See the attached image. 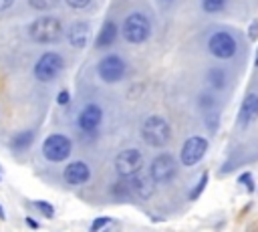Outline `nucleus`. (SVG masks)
<instances>
[{
    "mask_svg": "<svg viewBox=\"0 0 258 232\" xmlns=\"http://www.w3.org/2000/svg\"><path fill=\"white\" fill-rule=\"evenodd\" d=\"M141 137L151 147H163L171 137V127L163 117L151 115L141 125Z\"/></svg>",
    "mask_w": 258,
    "mask_h": 232,
    "instance_id": "f257e3e1",
    "label": "nucleus"
},
{
    "mask_svg": "<svg viewBox=\"0 0 258 232\" xmlns=\"http://www.w3.org/2000/svg\"><path fill=\"white\" fill-rule=\"evenodd\" d=\"M28 34L36 42H54L62 34V24L54 16H40V18L32 20Z\"/></svg>",
    "mask_w": 258,
    "mask_h": 232,
    "instance_id": "f03ea898",
    "label": "nucleus"
},
{
    "mask_svg": "<svg viewBox=\"0 0 258 232\" xmlns=\"http://www.w3.org/2000/svg\"><path fill=\"white\" fill-rule=\"evenodd\" d=\"M149 30H151L149 20H147V16L141 14V12H133V14H129V16L123 20V36H125V40L131 42V44L143 42V40L149 36Z\"/></svg>",
    "mask_w": 258,
    "mask_h": 232,
    "instance_id": "7ed1b4c3",
    "label": "nucleus"
},
{
    "mask_svg": "<svg viewBox=\"0 0 258 232\" xmlns=\"http://www.w3.org/2000/svg\"><path fill=\"white\" fill-rule=\"evenodd\" d=\"M62 67H64V61L58 52H52V50L44 52L34 65V77L42 83H48L62 71Z\"/></svg>",
    "mask_w": 258,
    "mask_h": 232,
    "instance_id": "20e7f679",
    "label": "nucleus"
},
{
    "mask_svg": "<svg viewBox=\"0 0 258 232\" xmlns=\"http://www.w3.org/2000/svg\"><path fill=\"white\" fill-rule=\"evenodd\" d=\"M42 155L48 159V161H62L71 155V139L62 133H54V135H48L42 143Z\"/></svg>",
    "mask_w": 258,
    "mask_h": 232,
    "instance_id": "39448f33",
    "label": "nucleus"
},
{
    "mask_svg": "<svg viewBox=\"0 0 258 232\" xmlns=\"http://www.w3.org/2000/svg\"><path fill=\"white\" fill-rule=\"evenodd\" d=\"M143 167V155L141 151L129 147V149H123L117 157H115V169L121 178H131L135 173H139Z\"/></svg>",
    "mask_w": 258,
    "mask_h": 232,
    "instance_id": "423d86ee",
    "label": "nucleus"
},
{
    "mask_svg": "<svg viewBox=\"0 0 258 232\" xmlns=\"http://www.w3.org/2000/svg\"><path fill=\"white\" fill-rule=\"evenodd\" d=\"M208 50L218 59H230L236 54V38L226 30H218L210 36Z\"/></svg>",
    "mask_w": 258,
    "mask_h": 232,
    "instance_id": "0eeeda50",
    "label": "nucleus"
},
{
    "mask_svg": "<svg viewBox=\"0 0 258 232\" xmlns=\"http://www.w3.org/2000/svg\"><path fill=\"white\" fill-rule=\"evenodd\" d=\"M206 151H208V139L196 135V137L185 139V143L181 145L179 159H181V163H183L185 167H191V165H196V163L206 155Z\"/></svg>",
    "mask_w": 258,
    "mask_h": 232,
    "instance_id": "6e6552de",
    "label": "nucleus"
},
{
    "mask_svg": "<svg viewBox=\"0 0 258 232\" xmlns=\"http://www.w3.org/2000/svg\"><path fill=\"white\" fill-rule=\"evenodd\" d=\"M175 169H177V165H175L173 155L161 153V155H157V157L151 161L149 176L153 178L155 184H167V182L175 176Z\"/></svg>",
    "mask_w": 258,
    "mask_h": 232,
    "instance_id": "1a4fd4ad",
    "label": "nucleus"
},
{
    "mask_svg": "<svg viewBox=\"0 0 258 232\" xmlns=\"http://www.w3.org/2000/svg\"><path fill=\"white\" fill-rule=\"evenodd\" d=\"M97 71H99V77H101L105 83H117V81H121L123 75H125V63H123L121 56L109 54V56H105V59L99 61Z\"/></svg>",
    "mask_w": 258,
    "mask_h": 232,
    "instance_id": "9d476101",
    "label": "nucleus"
},
{
    "mask_svg": "<svg viewBox=\"0 0 258 232\" xmlns=\"http://www.w3.org/2000/svg\"><path fill=\"white\" fill-rule=\"evenodd\" d=\"M101 119H103V111L101 107L97 105H87L83 107V111L79 113V127L85 131V133H95L97 127L101 125Z\"/></svg>",
    "mask_w": 258,
    "mask_h": 232,
    "instance_id": "9b49d317",
    "label": "nucleus"
},
{
    "mask_svg": "<svg viewBox=\"0 0 258 232\" xmlns=\"http://www.w3.org/2000/svg\"><path fill=\"white\" fill-rule=\"evenodd\" d=\"M62 178H64V182H67L69 186H81V184L89 182L91 169H89V165H87L85 161H73V163H69V165L64 167Z\"/></svg>",
    "mask_w": 258,
    "mask_h": 232,
    "instance_id": "f8f14e48",
    "label": "nucleus"
},
{
    "mask_svg": "<svg viewBox=\"0 0 258 232\" xmlns=\"http://www.w3.org/2000/svg\"><path fill=\"white\" fill-rule=\"evenodd\" d=\"M89 38H91V26H89L87 22H83V20L73 22L71 28L67 30V40H69V44L75 46V48L87 46Z\"/></svg>",
    "mask_w": 258,
    "mask_h": 232,
    "instance_id": "ddd939ff",
    "label": "nucleus"
},
{
    "mask_svg": "<svg viewBox=\"0 0 258 232\" xmlns=\"http://www.w3.org/2000/svg\"><path fill=\"white\" fill-rule=\"evenodd\" d=\"M129 188H131V194H135L141 200H147L153 196V178H145V176L135 173L129 180Z\"/></svg>",
    "mask_w": 258,
    "mask_h": 232,
    "instance_id": "4468645a",
    "label": "nucleus"
},
{
    "mask_svg": "<svg viewBox=\"0 0 258 232\" xmlns=\"http://www.w3.org/2000/svg\"><path fill=\"white\" fill-rule=\"evenodd\" d=\"M256 119H258V95L250 93V95L244 99L242 107H240L238 121H240V125H248V123H252V121H256Z\"/></svg>",
    "mask_w": 258,
    "mask_h": 232,
    "instance_id": "2eb2a0df",
    "label": "nucleus"
},
{
    "mask_svg": "<svg viewBox=\"0 0 258 232\" xmlns=\"http://www.w3.org/2000/svg\"><path fill=\"white\" fill-rule=\"evenodd\" d=\"M115 38H117V24L109 20V22H105V24L101 26V30H99V36H97L95 44H97L99 48H103V46H109Z\"/></svg>",
    "mask_w": 258,
    "mask_h": 232,
    "instance_id": "dca6fc26",
    "label": "nucleus"
},
{
    "mask_svg": "<svg viewBox=\"0 0 258 232\" xmlns=\"http://www.w3.org/2000/svg\"><path fill=\"white\" fill-rule=\"evenodd\" d=\"M208 83H210V87H214V89H224V85H226V75H224V71H222V69H210V71H208Z\"/></svg>",
    "mask_w": 258,
    "mask_h": 232,
    "instance_id": "f3484780",
    "label": "nucleus"
},
{
    "mask_svg": "<svg viewBox=\"0 0 258 232\" xmlns=\"http://www.w3.org/2000/svg\"><path fill=\"white\" fill-rule=\"evenodd\" d=\"M30 141H32V133H30V131H24V133H18V135L12 139V147H14V149H24V147L30 145Z\"/></svg>",
    "mask_w": 258,
    "mask_h": 232,
    "instance_id": "a211bd4d",
    "label": "nucleus"
},
{
    "mask_svg": "<svg viewBox=\"0 0 258 232\" xmlns=\"http://www.w3.org/2000/svg\"><path fill=\"white\" fill-rule=\"evenodd\" d=\"M224 6H226V0H202V8L208 14H214V12L222 10Z\"/></svg>",
    "mask_w": 258,
    "mask_h": 232,
    "instance_id": "6ab92c4d",
    "label": "nucleus"
},
{
    "mask_svg": "<svg viewBox=\"0 0 258 232\" xmlns=\"http://www.w3.org/2000/svg\"><path fill=\"white\" fill-rule=\"evenodd\" d=\"M28 2L36 10H48V8H54L58 4V0H28Z\"/></svg>",
    "mask_w": 258,
    "mask_h": 232,
    "instance_id": "aec40b11",
    "label": "nucleus"
},
{
    "mask_svg": "<svg viewBox=\"0 0 258 232\" xmlns=\"http://www.w3.org/2000/svg\"><path fill=\"white\" fill-rule=\"evenodd\" d=\"M113 194L117 196V198H127L129 194H131V188H129V184H125V182H117L115 186H113Z\"/></svg>",
    "mask_w": 258,
    "mask_h": 232,
    "instance_id": "412c9836",
    "label": "nucleus"
},
{
    "mask_svg": "<svg viewBox=\"0 0 258 232\" xmlns=\"http://www.w3.org/2000/svg\"><path fill=\"white\" fill-rule=\"evenodd\" d=\"M206 184H208V173H204L202 178H200V182H198V186L191 190V194H189V198L191 200H198L200 198V194L204 192V188H206Z\"/></svg>",
    "mask_w": 258,
    "mask_h": 232,
    "instance_id": "4be33fe9",
    "label": "nucleus"
},
{
    "mask_svg": "<svg viewBox=\"0 0 258 232\" xmlns=\"http://www.w3.org/2000/svg\"><path fill=\"white\" fill-rule=\"evenodd\" d=\"M34 206H36V208H38L46 218H52V216H54V208H52L50 204H46V202H36Z\"/></svg>",
    "mask_w": 258,
    "mask_h": 232,
    "instance_id": "5701e85b",
    "label": "nucleus"
},
{
    "mask_svg": "<svg viewBox=\"0 0 258 232\" xmlns=\"http://www.w3.org/2000/svg\"><path fill=\"white\" fill-rule=\"evenodd\" d=\"M64 2H67V6H71V8H85V6H89L91 0H64Z\"/></svg>",
    "mask_w": 258,
    "mask_h": 232,
    "instance_id": "b1692460",
    "label": "nucleus"
},
{
    "mask_svg": "<svg viewBox=\"0 0 258 232\" xmlns=\"http://www.w3.org/2000/svg\"><path fill=\"white\" fill-rule=\"evenodd\" d=\"M248 36H250L252 40H256V36H258V20H254L252 26L248 28Z\"/></svg>",
    "mask_w": 258,
    "mask_h": 232,
    "instance_id": "393cba45",
    "label": "nucleus"
},
{
    "mask_svg": "<svg viewBox=\"0 0 258 232\" xmlns=\"http://www.w3.org/2000/svg\"><path fill=\"white\" fill-rule=\"evenodd\" d=\"M212 103H214V99L210 95H202L200 97V107H212Z\"/></svg>",
    "mask_w": 258,
    "mask_h": 232,
    "instance_id": "a878e982",
    "label": "nucleus"
},
{
    "mask_svg": "<svg viewBox=\"0 0 258 232\" xmlns=\"http://www.w3.org/2000/svg\"><path fill=\"white\" fill-rule=\"evenodd\" d=\"M56 103H58V105H67V103H69V93H67V91H60L58 97H56Z\"/></svg>",
    "mask_w": 258,
    "mask_h": 232,
    "instance_id": "bb28decb",
    "label": "nucleus"
},
{
    "mask_svg": "<svg viewBox=\"0 0 258 232\" xmlns=\"http://www.w3.org/2000/svg\"><path fill=\"white\" fill-rule=\"evenodd\" d=\"M107 224H109V218H99V220L93 222V230H99V228H103Z\"/></svg>",
    "mask_w": 258,
    "mask_h": 232,
    "instance_id": "cd10ccee",
    "label": "nucleus"
},
{
    "mask_svg": "<svg viewBox=\"0 0 258 232\" xmlns=\"http://www.w3.org/2000/svg\"><path fill=\"white\" fill-rule=\"evenodd\" d=\"M14 4V0H0V12H4V10H8L10 6Z\"/></svg>",
    "mask_w": 258,
    "mask_h": 232,
    "instance_id": "c85d7f7f",
    "label": "nucleus"
},
{
    "mask_svg": "<svg viewBox=\"0 0 258 232\" xmlns=\"http://www.w3.org/2000/svg\"><path fill=\"white\" fill-rule=\"evenodd\" d=\"M0 218H4V210L2 208H0Z\"/></svg>",
    "mask_w": 258,
    "mask_h": 232,
    "instance_id": "c756f323",
    "label": "nucleus"
},
{
    "mask_svg": "<svg viewBox=\"0 0 258 232\" xmlns=\"http://www.w3.org/2000/svg\"><path fill=\"white\" fill-rule=\"evenodd\" d=\"M256 65H258V56H256Z\"/></svg>",
    "mask_w": 258,
    "mask_h": 232,
    "instance_id": "7c9ffc66",
    "label": "nucleus"
},
{
    "mask_svg": "<svg viewBox=\"0 0 258 232\" xmlns=\"http://www.w3.org/2000/svg\"><path fill=\"white\" fill-rule=\"evenodd\" d=\"M165 2H171V0H165Z\"/></svg>",
    "mask_w": 258,
    "mask_h": 232,
    "instance_id": "2f4dec72",
    "label": "nucleus"
}]
</instances>
